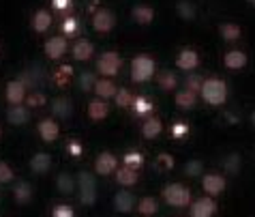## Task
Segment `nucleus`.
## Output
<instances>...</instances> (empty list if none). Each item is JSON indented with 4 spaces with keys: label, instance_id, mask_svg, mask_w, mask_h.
<instances>
[{
    "label": "nucleus",
    "instance_id": "nucleus-49",
    "mask_svg": "<svg viewBox=\"0 0 255 217\" xmlns=\"http://www.w3.org/2000/svg\"><path fill=\"white\" fill-rule=\"evenodd\" d=\"M251 121H253V125H255V112H253V116H251Z\"/></svg>",
    "mask_w": 255,
    "mask_h": 217
},
{
    "label": "nucleus",
    "instance_id": "nucleus-43",
    "mask_svg": "<svg viewBox=\"0 0 255 217\" xmlns=\"http://www.w3.org/2000/svg\"><path fill=\"white\" fill-rule=\"evenodd\" d=\"M202 170H204L202 162H197V159H193V162H189V164H187L185 174H187V177H200Z\"/></svg>",
    "mask_w": 255,
    "mask_h": 217
},
{
    "label": "nucleus",
    "instance_id": "nucleus-15",
    "mask_svg": "<svg viewBox=\"0 0 255 217\" xmlns=\"http://www.w3.org/2000/svg\"><path fill=\"white\" fill-rule=\"evenodd\" d=\"M114 209L118 213H131L135 209V196H133L129 190H123L116 194L114 198Z\"/></svg>",
    "mask_w": 255,
    "mask_h": 217
},
{
    "label": "nucleus",
    "instance_id": "nucleus-48",
    "mask_svg": "<svg viewBox=\"0 0 255 217\" xmlns=\"http://www.w3.org/2000/svg\"><path fill=\"white\" fill-rule=\"evenodd\" d=\"M225 168H228L230 172H236L238 168H240V159H238L236 155H232V157L228 159V166H225Z\"/></svg>",
    "mask_w": 255,
    "mask_h": 217
},
{
    "label": "nucleus",
    "instance_id": "nucleus-32",
    "mask_svg": "<svg viewBox=\"0 0 255 217\" xmlns=\"http://www.w3.org/2000/svg\"><path fill=\"white\" fill-rule=\"evenodd\" d=\"M114 99H116V103H118V108H131L135 97H133L127 88H118V93H116Z\"/></svg>",
    "mask_w": 255,
    "mask_h": 217
},
{
    "label": "nucleus",
    "instance_id": "nucleus-46",
    "mask_svg": "<svg viewBox=\"0 0 255 217\" xmlns=\"http://www.w3.org/2000/svg\"><path fill=\"white\" fill-rule=\"evenodd\" d=\"M52 6L56 11H69L71 9V0H52Z\"/></svg>",
    "mask_w": 255,
    "mask_h": 217
},
{
    "label": "nucleus",
    "instance_id": "nucleus-36",
    "mask_svg": "<svg viewBox=\"0 0 255 217\" xmlns=\"http://www.w3.org/2000/svg\"><path fill=\"white\" fill-rule=\"evenodd\" d=\"M176 9H178V15L185 17V19H193L195 17V6L191 2H187V0H180Z\"/></svg>",
    "mask_w": 255,
    "mask_h": 217
},
{
    "label": "nucleus",
    "instance_id": "nucleus-26",
    "mask_svg": "<svg viewBox=\"0 0 255 217\" xmlns=\"http://www.w3.org/2000/svg\"><path fill=\"white\" fill-rule=\"evenodd\" d=\"M219 34H221L223 41H228V43H234V41L240 39L243 30H240L236 24H221V26H219Z\"/></svg>",
    "mask_w": 255,
    "mask_h": 217
},
{
    "label": "nucleus",
    "instance_id": "nucleus-17",
    "mask_svg": "<svg viewBox=\"0 0 255 217\" xmlns=\"http://www.w3.org/2000/svg\"><path fill=\"white\" fill-rule=\"evenodd\" d=\"M161 131H163V123H161L159 116H148L144 121V125H141V136H144L146 140L157 138Z\"/></svg>",
    "mask_w": 255,
    "mask_h": 217
},
{
    "label": "nucleus",
    "instance_id": "nucleus-24",
    "mask_svg": "<svg viewBox=\"0 0 255 217\" xmlns=\"http://www.w3.org/2000/svg\"><path fill=\"white\" fill-rule=\"evenodd\" d=\"M13 198H15L17 205H28V202L32 200V187H30V183L19 181V183L15 185V190H13Z\"/></svg>",
    "mask_w": 255,
    "mask_h": 217
},
{
    "label": "nucleus",
    "instance_id": "nucleus-12",
    "mask_svg": "<svg viewBox=\"0 0 255 217\" xmlns=\"http://www.w3.org/2000/svg\"><path fill=\"white\" fill-rule=\"evenodd\" d=\"M176 65L182 71H193V69L200 65V56H197L195 50H191V47H185V50H180L178 58H176Z\"/></svg>",
    "mask_w": 255,
    "mask_h": 217
},
{
    "label": "nucleus",
    "instance_id": "nucleus-27",
    "mask_svg": "<svg viewBox=\"0 0 255 217\" xmlns=\"http://www.w3.org/2000/svg\"><path fill=\"white\" fill-rule=\"evenodd\" d=\"M197 101V93H191V90H180V93H176V106L182 108V110H189L193 108Z\"/></svg>",
    "mask_w": 255,
    "mask_h": 217
},
{
    "label": "nucleus",
    "instance_id": "nucleus-13",
    "mask_svg": "<svg viewBox=\"0 0 255 217\" xmlns=\"http://www.w3.org/2000/svg\"><path fill=\"white\" fill-rule=\"evenodd\" d=\"M28 118H30V108L28 106H9V110H6V121H9L11 125H15V127H19V125H26Z\"/></svg>",
    "mask_w": 255,
    "mask_h": 217
},
{
    "label": "nucleus",
    "instance_id": "nucleus-2",
    "mask_svg": "<svg viewBox=\"0 0 255 217\" xmlns=\"http://www.w3.org/2000/svg\"><path fill=\"white\" fill-rule=\"evenodd\" d=\"M152 73H154V60H152V56H148V54H137L135 58L131 60V78L133 82H148L152 78Z\"/></svg>",
    "mask_w": 255,
    "mask_h": 217
},
{
    "label": "nucleus",
    "instance_id": "nucleus-47",
    "mask_svg": "<svg viewBox=\"0 0 255 217\" xmlns=\"http://www.w3.org/2000/svg\"><path fill=\"white\" fill-rule=\"evenodd\" d=\"M157 162H159V164H163V168H169V170H172V168H174V157L165 155V153H161Z\"/></svg>",
    "mask_w": 255,
    "mask_h": 217
},
{
    "label": "nucleus",
    "instance_id": "nucleus-25",
    "mask_svg": "<svg viewBox=\"0 0 255 217\" xmlns=\"http://www.w3.org/2000/svg\"><path fill=\"white\" fill-rule=\"evenodd\" d=\"M49 26H52V15H49V11L39 9L32 15V28H34V32H45Z\"/></svg>",
    "mask_w": 255,
    "mask_h": 217
},
{
    "label": "nucleus",
    "instance_id": "nucleus-20",
    "mask_svg": "<svg viewBox=\"0 0 255 217\" xmlns=\"http://www.w3.org/2000/svg\"><path fill=\"white\" fill-rule=\"evenodd\" d=\"M49 168H52V157H49L47 153H37V155L30 159V170L34 174H45V172H49Z\"/></svg>",
    "mask_w": 255,
    "mask_h": 217
},
{
    "label": "nucleus",
    "instance_id": "nucleus-4",
    "mask_svg": "<svg viewBox=\"0 0 255 217\" xmlns=\"http://www.w3.org/2000/svg\"><path fill=\"white\" fill-rule=\"evenodd\" d=\"M120 65H123V58H120L118 52H103L97 60V71L105 75V78H114V75L120 71Z\"/></svg>",
    "mask_w": 255,
    "mask_h": 217
},
{
    "label": "nucleus",
    "instance_id": "nucleus-6",
    "mask_svg": "<svg viewBox=\"0 0 255 217\" xmlns=\"http://www.w3.org/2000/svg\"><path fill=\"white\" fill-rule=\"evenodd\" d=\"M65 54H67V37H65V34H56V37L47 39L45 56L49 60H60Z\"/></svg>",
    "mask_w": 255,
    "mask_h": 217
},
{
    "label": "nucleus",
    "instance_id": "nucleus-42",
    "mask_svg": "<svg viewBox=\"0 0 255 217\" xmlns=\"http://www.w3.org/2000/svg\"><path fill=\"white\" fill-rule=\"evenodd\" d=\"M52 217H75V213L69 205H56L52 209Z\"/></svg>",
    "mask_w": 255,
    "mask_h": 217
},
{
    "label": "nucleus",
    "instance_id": "nucleus-45",
    "mask_svg": "<svg viewBox=\"0 0 255 217\" xmlns=\"http://www.w3.org/2000/svg\"><path fill=\"white\" fill-rule=\"evenodd\" d=\"M80 84H82V88H84V90H95L97 80H95V75H93V73H84Z\"/></svg>",
    "mask_w": 255,
    "mask_h": 217
},
{
    "label": "nucleus",
    "instance_id": "nucleus-19",
    "mask_svg": "<svg viewBox=\"0 0 255 217\" xmlns=\"http://www.w3.org/2000/svg\"><path fill=\"white\" fill-rule=\"evenodd\" d=\"M131 17L135 19L137 24L148 26L154 19V11H152V6H148V4H135L131 11Z\"/></svg>",
    "mask_w": 255,
    "mask_h": 217
},
{
    "label": "nucleus",
    "instance_id": "nucleus-30",
    "mask_svg": "<svg viewBox=\"0 0 255 217\" xmlns=\"http://www.w3.org/2000/svg\"><path fill=\"white\" fill-rule=\"evenodd\" d=\"M131 108L135 110L137 116H146V114H150V112H152V101L148 99V97H135Z\"/></svg>",
    "mask_w": 255,
    "mask_h": 217
},
{
    "label": "nucleus",
    "instance_id": "nucleus-28",
    "mask_svg": "<svg viewBox=\"0 0 255 217\" xmlns=\"http://www.w3.org/2000/svg\"><path fill=\"white\" fill-rule=\"evenodd\" d=\"M52 112L58 116H71V112H73V106H71V101L67 99V97H58V99L52 101Z\"/></svg>",
    "mask_w": 255,
    "mask_h": 217
},
{
    "label": "nucleus",
    "instance_id": "nucleus-31",
    "mask_svg": "<svg viewBox=\"0 0 255 217\" xmlns=\"http://www.w3.org/2000/svg\"><path fill=\"white\" fill-rule=\"evenodd\" d=\"M157 82L163 90H174L176 84H178V78H176V73H172V71H161Z\"/></svg>",
    "mask_w": 255,
    "mask_h": 217
},
{
    "label": "nucleus",
    "instance_id": "nucleus-9",
    "mask_svg": "<svg viewBox=\"0 0 255 217\" xmlns=\"http://www.w3.org/2000/svg\"><path fill=\"white\" fill-rule=\"evenodd\" d=\"M116 170H118V159H116V155H112V153L105 151L95 159V172L101 174V177L114 174Z\"/></svg>",
    "mask_w": 255,
    "mask_h": 217
},
{
    "label": "nucleus",
    "instance_id": "nucleus-14",
    "mask_svg": "<svg viewBox=\"0 0 255 217\" xmlns=\"http://www.w3.org/2000/svg\"><path fill=\"white\" fill-rule=\"evenodd\" d=\"M37 131H39V136H41L43 142H54V140L58 138V134H60V127H58V123H56L54 118H43V121L39 123Z\"/></svg>",
    "mask_w": 255,
    "mask_h": 217
},
{
    "label": "nucleus",
    "instance_id": "nucleus-41",
    "mask_svg": "<svg viewBox=\"0 0 255 217\" xmlns=\"http://www.w3.org/2000/svg\"><path fill=\"white\" fill-rule=\"evenodd\" d=\"M169 131H172V138H176V140H178V138H185V136L189 134V125L182 123V121H178V123L172 125V129H169Z\"/></svg>",
    "mask_w": 255,
    "mask_h": 217
},
{
    "label": "nucleus",
    "instance_id": "nucleus-8",
    "mask_svg": "<svg viewBox=\"0 0 255 217\" xmlns=\"http://www.w3.org/2000/svg\"><path fill=\"white\" fill-rule=\"evenodd\" d=\"M116 26V15L110 9H97L93 15V28L97 32H110Z\"/></svg>",
    "mask_w": 255,
    "mask_h": 217
},
{
    "label": "nucleus",
    "instance_id": "nucleus-3",
    "mask_svg": "<svg viewBox=\"0 0 255 217\" xmlns=\"http://www.w3.org/2000/svg\"><path fill=\"white\" fill-rule=\"evenodd\" d=\"M163 200H165L169 207L182 209V207L191 205V192H189V187H185L182 183H172V185L163 187Z\"/></svg>",
    "mask_w": 255,
    "mask_h": 217
},
{
    "label": "nucleus",
    "instance_id": "nucleus-38",
    "mask_svg": "<svg viewBox=\"0 0 255 217\" xmlns=\"http://www.w3.org/2000/svg\"><path fill=\"white\" fill-rule=\"evenodd\" d=\"M202 84H204V78L202 75H189V78L185 80V88L191 90V93H200L202 90Z\"/></svg>",
    "mask_w": 255,
    "mask_h": 217
},
{
    "label": "nucleus",
    "instance_id": "nucleus-5",
    "mask_svg": "<svg viewBox=\"0 0 255 217\" xmlns=\"http://www.w3.org/2000/svg\"><path fill=\"white\" fill-rule=\"evenodd\" d=\"M4 97H6V101H9V106H19V103H24L26 97H28L26 82L24 80H11L4 88Z\"/></svg>",
    "mask_w": 255,
    "mask_h": 217
},
{
    "label": "nucleus",
    "instance_id": "nucleus-50",
    "mask_svg": "<svg viewBox=\"0 0 255 217\" xmlns=\"http://www.w3.org/2000/svg\"><path fill=\"white\" fill-rule=\"evenodd\" d=\"M249 4H253V6H255V0H249Z\"/></svg>",
    "mask_w": 255,
    "mask_h": 217
},
{
    "label": "nucleus",
    "instance_id": "nucleus-18",
    "mask_svg": "<svg viewBox=\"0 0 255 217\" xmlns=\"http://www.w3.org/2000/svg\"><path fill=\"white\" fill-rule=\"evenodd\" d=\"M110 114V106H108V101L105 99H93L88 103V116L93 118V121H103L105 116Z\"/></svg>",
    "mask_w": 255,
    "mask_h": 217
},
{
    "label": "nucleus",
    "instance_id": "nucleus-22",
    "mask_svg": "<svg viewBox=\"0 0 255 217\" xmlns=\"http://www.w3.org/2000/svg\"><path fill=\"white\" fill-rule=\"evenodd\" d=\"M223 62L228 69H243L247 65V54L240 50H230L223 56Z\"/></svg>",
    "mask_w": 255,
    "mask_h": 217
},
{
    "label": "nucleus",
    "instance_id": "nucleus-39",
    "mask_svg": "<svg viewBox=\"0 0 255 217\" xmlns=\"http://www.w3.org/2000/svg\"><path fill=\"white\" fill-rule=\"evenodd\" d=\"M73 187H75L73 179H71L69 174H60V177H58V190L62 194H71V192H73Z\"/></svg>",
    "mask_w": 255,
    "mask_h": 217
},
{
    "label": "nucleus",
    "instance_id": "nucleus-23",
    "mask_svg": "<svg viewBox=\"0 0 255 217\" xmlns=\"http://www.w3.org/2000/svg\"><path fill=\"white\" fill-rule=\"evenodd\" d=\"M116 181L123 187H131V185H135L137 183V170H133V168L129 166H123V168H118L116 170Z\"/></svg>",
    "mask_w": 255,
    "mask_h": 217
},
{
    "label": "nucleus",
    "instance_id": "nucleus-35",
    "mask_svg": "<svg viewBox=\"0 0 255 217\" xmlns=\"http://www.w3.org/2000/svg\"><path fill=\"white\" fill-rule=\"evenodd\" d=\"M77 30H80V22L75 17H67L62 22V34L65 37H73V34H77Z\"/></svg>",
    "mask_w": 255,
    "mask_h": 217
},
{
    "label": "nucleus",
    "instance_id": "nucleus-11",
    "mask_svg": "<svg viewBox=\"0 0 255 217\" xmlns=\"http://www.w3.org/2000/svg\"><path fill=\"white\" fill-rule=\"evenodd\" d=\"M202 187H204V192H206L210 198L212 196H219L223 190H225V179L221 177V174H204V179H202Z\"/></svg>",
    "mask_w": 255,
    "mask_h": 217
},
{
    "label": "nucleus",
    "instance_id": "nucleus-16",
    "mask_svg": "<svg viewBox=\"0 0 255 217\" xmlns=\"http://www.w3.org/2000/svg\"><path fill=\"white\" fill-rule=\"evenodd\" d=\"M73 58L75 60H80V62H86V60H90L93 58V54H95V45L90 43L88 39H80L77 43L73 45Z\"/></svg>",
    "mask_w": 255,
    "mask_h": 217
},
{
    "label": "nucleus",
    "instance_id": "nucleus-7",
    "mask_svg": "<svg viewBox=\"0 0 255 217\" xmlns=\"http://www.w3.org/2000/svg\"><path fill=\"white\" fill-rule=\"evenodd\" d=\"M80 194H82V202L84 205H93L95 198H97V183H95V177L88 172H82L80 174Z\"/></svg>",
    "mask_w": 255,
    "mask_h": 217
},
{
    "label": "nucleus",
    "instance_id": "nucleus-29",
    "mask_svg": "<svg viewBox=\"0 0 255 217\" xmlns=\"http://www.w3.org/2000/svg\"><path fill=\"white\" fill-rule=\"evenodd\" d=\"M137 211H139V215L150 217V215H154V213L159 211V202L154 200V198H141L137 202Z\"/></svg>",
    "mask_w": 255,
    "mask_h": 217
},
{
    "label": "nucleus",
    "instance_id": "nucleus-34",
    "mask_svg": "<svg viewBox=\"0 0 255 217\" xmlns=\"http://www.w3.org/2000/svg\"><path fill=\"white\" fill-rule=\"evenodd\" d=\"M71 73H73V69H71V67H67V65L58 67V71L54 73L56 84H58V86H67V84H69V78H71Z\"/></svg>",
    "mask_w": 255,
    "mask_h": 217
},
{
    "label": "nucleus",
    "instance_id": "nucleus-51",
    "mask_svg": "<svg viewBox=\"0 0 255 217\" xmlns=\"http://www.w3.org/2000/svg\"><path fill=\"white\" fill-rule=\"evenodd\" d=\"M0 136H2V127H0Z\"/></svg>",
    "mask_w": 255,
    "mask_h": 217
},
{
    "label": "nucleus",
    "instance_id": "nucleus-10",
    "mask_svg": "<svg viewBox=\"0 0 255 217\" xmlns=\"http://www.w3.org/2000/svg\"><path fill=\"white\" fill-rule=\"evenodd\" d=\"M215 213H217V202L210 196L191 202V217H215Z\"/></svg>",
    "mask_w": 255,
    "mask_h": 217
},
{
    "label": "nucleus",
    "instance_id": "nucleus-40",
    "mask_svg": "<svg viewBox=\"0 0 255 217\" xmlns=\"http://www.w3.org/2000/svg\"><path fill=\"white\" fill-rule=\"evenodd\" d=\"M15 179V172L11 170V166L6 162H0V183H11Z\"/></svg>",
    "mask_w": 255,
    "mask_h": 217
},
{
    "label": "nucleus",
    "instance_id": "nucleus-21",
    "mask_svg": "<svg viewBox=\"0 0 255 217\" xmlns=\"http://www.w3.org/2000/svg\"><path fill=\"white\" fill-rule=\"evenodd\" d=\"M118 86L112 80H97L95 84V95L99 99H110V97H116Z\"/></svg>",
    "mask_w": 255,
    "mask_h": 217
},
{
    "label": "nucleus",
    "instance_id": "nucleus-33",
    "mask_svg": "<svg viewBox=\"0 0 255 217\" xmlns=\"http://www.w3.org/2000/svg\"><path fill=\"white\" fill-rule=\"evenodd\" d=\"M125 166H129V168H133V170H137V168L144 166V155L137 153V151L127 153V155H125Z\"/></svg>",
    "mask_w": 255,
    "mask_h": 217
},
{
    "label": "nucleus",
    "instance_id": "nucleus-37",
    "mask_svg": "<svg viewBox=\"0 0 255 217\" xmlns=\"http://www.w3.org/2000/svg\"><path fill=\"white\" fill-rule=\"evenodd\" d=\"M45 103H47V99H45L43 93H32V95L26 97V106L30 108V110H32V108H43Z\"/></svg>",
    "mask_w": 255,
    "mask_h": 217
},
{
    "label": "nucleus",
    "instance_id": "nucleus-1",
    "mask_svg": "<svg viewBox=\"0 0 255 217\" xmlns=\"http://www.w3.org/2000/svg\"><path fill=\"white\" fill-rule=\"evenodd\" d=\"M200 95L208 106H221L228 99V84L219 78H208V80H204Z\"/></svg>",
    "mask_w": 255,
    "mask_h": 217
},
{
    "label": "nucleus",
    "instance_id": "nucleus-44",
    "mask_svg": "<svg viewBox=\"0 0 255 217\" xmlns=\"http://www.w3.org/2000/svg\"><path fill=\"white\" fill-rule=\"evenodd\" d=\"M67 153L69 155H73V157H80L84 153V149H82V144L77 142V140H69L67 142Z\"/></svg>",
    "mask_w": 255,
    "mask_h": 217
}]
</instances>
